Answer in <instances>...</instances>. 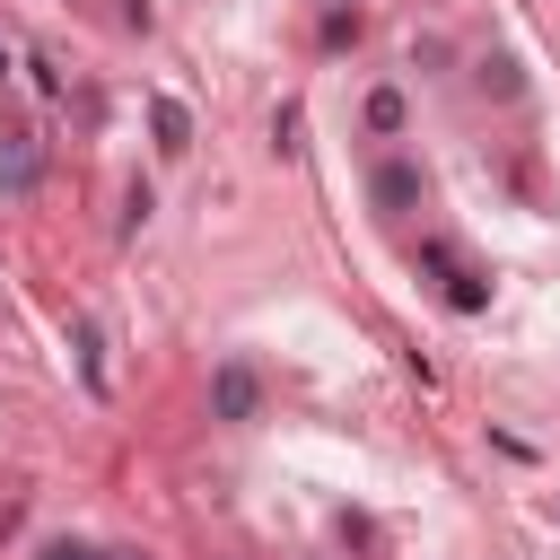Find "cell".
<instances>
[{"instance_id":"obj_1","label":"cell","mask_w":560,"mask_h":560,"mask_svg":"<svg viewBox=\"0 0 560 560\" xmlns=\"http://www.w3.org/2000/svg\"><path fill=\"white\" fill-rule=\"evenodd\" d=\"M210 411H219V420H254V411H262V376H254L245 359H219V368H210Z\"/></svg>"},{"instance_id":"obj_2","label":"cell","mask_w":560,"mask_h":560,"mask_svg":"<svg viewBox=\"0 0 560 560\" xmlns=\"http://www.w3.org/2000/svg\"><path fill=\"white\" fill-rule=\"evenodd\" d=\"M149 131H158V149H166V158H184V149H192V114H184L175 96H149Z\"/></svg>"},{"instance_id":"obj_3","label":"cell","mask_w":560,"mask_h":560,"mask_svg":"<svg viewBox=\"0 0 560 560\" xmlns=\"http://www.w3.org/2000/svg\"><path fill=\"white\" fill-rule=\"evenodd\" d=\"M420 201V175L411 166H376V210H411Z\"/></svg>"},{"instance_id":"obj_4","label":"cell","mask_w":560,"mask_h":560,"mask_svg":"<svg viewBox=\"0 0 560 560\" xmlns=\"http://www.w3.org/2000/svg\"><path fill=\"white\" fill-rule=\"evenodd\" d=\"M446 306H455V315H481V306H490V280L455 262V271H446Z\"/></svg>"},{"instance_id":"obj_5","label":"cell","mask_w":560,"mask_h":560,"mask_svg":"<svg viewBox=\"0 0 560 560\" xmlns=\"http://www.w3.org/2000/svg\"><path fill=\"white\" fill-rule=\"evenodd\" d=\"M26 184H35V140L18 131V140H9V158H0V192H26Z\"/></svg>"},{"instance_id":"obj_6","label":"cell","mask_w":560,"mask_h":560,"mask_svg":"<svg viewBox=\"0 0 560 560\" xmlns=\"http://www.w3.org/2000/svg\"><path fill=\"white\" fill-rule=\"evenodd\" d=\"M368 131H402V96H394V88L368 96Z\"/></svg>"},{"instance_id":"obj_7","label":"cell","mask_w":560,"mask_h":560,"mask_svg":"<svg viewBox=\"0 0 560 560\" xmlns=\"http://www.w3.org/2000/svg\"><path fill=\"white\" fill-rule=\"evenodd\" d=\"M79 368H88V385L105 394V350H96V324H79Z\"/></svg>"},{"instance_id":"obj_8","label":"cell","mask_w":560,"mask_h":560,"mask_svg":"<svg viewBox=\"0 0 560 560\" xmlns=\"http://www.w3.org/2000/svg\"><path fill=\"white\" fill-rule=\"evenodd\" d=\"M324 44H332V52L359 44V9H332V18H324Z\"/></svg>"},{"instance_id":"obj_9","label":"cell","mask_w":560,"mask_h":560,"mask_svg":"<svg viewBox=\"0 0 560 560\" xmlns=\"http://www.w3.org/2000/svg\"><path fill=\"white\" fill-rule=\"evenodd\" d=\"M44 560H96V551H79V542H52V551H44Z\"/></svg>"},{"instance_id":"obj_10","label":"cell","mask_w":560,"mask_h":560,"mask_svg":"<svg viewBox=\"0 0 560 560\" xmlns=\"http://www.w3.org/2000/svg\"><path fill=\"white\" fill-rule=\"evenodd\" d=\"M0 70H9V52H0Z\"/></svg>"}]
</instances>
